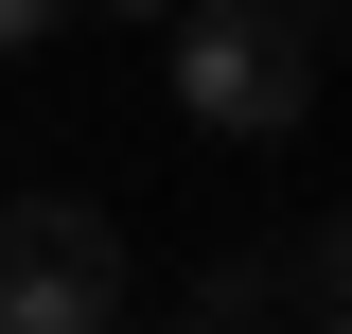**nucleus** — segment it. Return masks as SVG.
<instances>
[{
    "mask_svg": "<svg viewBox=\"0 0 352 334\" xmlns=\"http://www.w3.org/2000/svg\"><path fill=\"white\" fill-rule=\"evenodd\" d=\"M176 36V106L212 141H282L317 106V36H300V0H194V18H159Z\"/></svg>",
    "mask_w": 352,
    "mask_h": 334,
    "instance_id": "nucleus-1",
    "label": "nucleus"
},
{
    "mask_svg": "<svg viewBox=\"0 0 352 334\" xmlns=\"http://www.w3.org/2000/svg\"><path fill=\"white\" fill-rule=\"evenodd\" d=\"M0 334H124V229L88 194L0 211Z\"/></svg>",
    "mask_w": 352,
    "mask_h": 334,
    "instance_id": "nucleus-2",
    "label": "nucleus"
},
{
    "mask_svg": "<svg viewBox=\"0 0 352 334\" xmlns=\"http://www.w3.org/2000/svg\"><path fill=\"white\" fill-rule=\"evenodd\" d=\"M300 317H352V211L300 229Z\"/></svg>",
    "mask_w": 352,
    "mask_h": 334,
    "instance_id": "nucleus-3",
    "label": "nucleus"
},
{
    "mask_svg": "<svg viewBox=\"0 0 352 334\" xmlns=\"http://www.w3.org/2000/svg\"><path fill=\"white\" fill-rule=\"evenodd\" d=\"M53 18H88V0H0V53H36Z\"/></svg>",
    "mask_w": 352,
    "mask_h": 334,
    "instance_id": "nucleus-4",
    "label": "nucleus"
},
{
    "mask_svg": "<svg viewBox=\"0 0 352 334\" xmlns=\"http://www.w3.org/2000/svg\"><path fill=\"white\" fill-rule=\"evenodd\" d=\"M88 18H194V0H88Z\"/></svg>",
    "mask_w": 352,
    "mask_h": 334,
    "instance_id": "nucleus-5",
    "label": "nucleus"
},
{
    "mask_svg": "<svg viewBox=\"0 0 352 334\" xmlns=\"http://www.w3.org/2000/svg\"><path fill=\"white\" fill-rule=\"evenodd\" d=\"M159 334H229V317H212V299H194V317H159Z\"/></svg>",
    "mask_w": 352,
    "mask_h": 334,
    "instance_id": "nucleus-6",
    "label": "nucleus"
},
{
    "mask_svg": "<svg viewBox=\"0 0 352 334\" xmlns=\"http://www.w3.org/2000/svg\"><path fill=\"white\" fill-rule=\"evenodd\" d=\"M300 334H352V317H300Z\"/></svg>",
    "mask_w": 352,
    "mask_h": 334,
    "instance_id": "nucleus-7",
    "label": "nucleus"
}]
</instances>
